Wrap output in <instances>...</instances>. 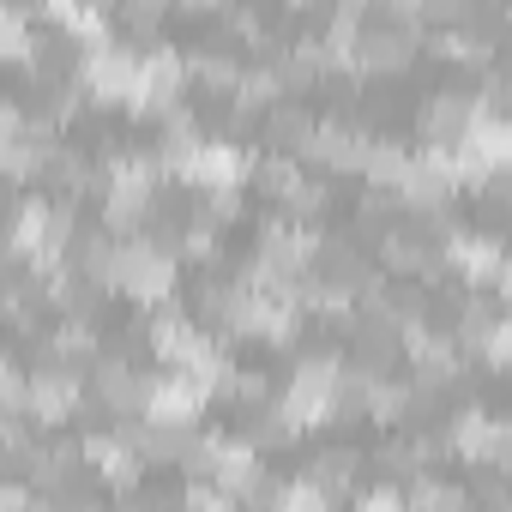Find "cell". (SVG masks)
I'll return each mask as SVG.
<instances>
[{
  "instance_id": "1",
  "label": "cell",
  "mask_w": 512,
  "mask_h": 512,
  "mask_svg": "<svg viewBox=\"0 0 512 512\" xmlns=\"http://www.w3.org/2000/svg\"><path fill=\"white\" fill-rule=\"evenodd\" d=\"M151 193H157V163L115 157L103 169V223H109V235H133L151 211Z\"/></svg>"
},
{
  "instance_id": "2",
  "label": "cell",
  "mask_w": 512,
  "mask_h": 512,
  "mask_svg": "<svg viewBox=\"0 0 512 512\" xmlns=\"http://www.w3.org/2000/svg\"><path fill=\"white\" fill-rule=\"evenodd\" d=\"M338 404H344V362L314 356V362L296 368V380L284 386V404H278V410H284L296 428H320V422L338 416Z\"/></svg>"
},
{
  "instance_id": "3",
  "label": "cell",
  "mask_w": 512,
  "mask_h": 512,
  "mask_svg": "<svg viewBox=\"0 0 512 512\" xmlns=\"http://www.w3.org/2000/svg\"><path fill=\"white\" fill-rule=\"evenodd\" d=\"M115 290H121L127 302H139V308H163V302L175 296V260H169L163 247H151V241L121 235V253H115Z\"/></svg>"
},
{
  "instance_id": "4",
  "label": "cell",
  "mask_w": 512,
  "mask_h": 512,
  "mask_svg": "<svg viewBox=\"0 0 512 512\" xmlns=\"http://www.w3.org/2000/svg\"><path fill=\"white\" fill-rule=\"evenodd\" d=\"M139 79H145V55H127V49H115V43H97V49H85V61H79V85H85V97H97V103L139 109Z\"/></svg>"
},
{
  "instance_id": "5",
  "label": "cell",
  "mask_w": 512,
  "mask_h": 512,
  "mask_svg": "<svg viewBox=\"0 0 512 512\" xmlns=\"http://www.w3.org/2000/svg\"><path fill=\"white\" fill-rule=\"evenodd\" d=\"M79 404H85V386H79V374H73L67 362H49V368L31 374V410H25L31 422L61 428V422L79 416Z\"/></svg>"
},
{
  "instance_id": "6",
  "label": "cell",
  "mask_w": 512,
  "mask_h": 512,
  "mask_svg": "<svg viewBox=\"0 0 512 512\" xmlns=\"http://www.w3.org/2000/svg\"><path fill=\"white\" fill-rule=\"evenodd\" d=\"M175 175L193 181V187H205V193H241V181L253 175V163H247L235 145H205V139H199Z\"/></svg>"
},
{
  "instance_id": "7",
  "label": "cell",
  "mask_w": 512,
  "mask_h": 512,
  "mask_svg": "<svg viewBox=\"0 0 512 512\" xmlns=\"http://www.w3.org/2000/svg\"><path fill=\"white\" fill-rule=\"evenodd\" d=\"M211 404V392L187 374V368H175L169 380H151V398H145V422H163V428H193V416Z\"/></svg>"
},
{
  "instance_id": "8",
  "label": "cell",
  "mask_w": 512,
  "mask_h": 512,
  "mask_svg": "<svg viewBox=\"0 0 512 512\" xmlns=\"http://www.w3.org/2000/svg\"><path fill=\"white\" fill-rule=\"evenodd\" d=\"M446 266H452L470 290H494V284H500V266H506V247L488 241V235H452V241H446Z\"/></svg>"
},
{
  "instance_id": "9",
  "label": "cell",
  "mask_w": 512,
  "mask_h": 512,
  "mask_svg": "<svg viewBox=\"0 0 512 512\" xmlns=\"http://www.w3.org/2000/svg\"><path fill=\"white\" fill-rule=\"evenodd\" d=\"M187 79H193V61H181L175 49H151V55H145V79H139V109H145V115L175 109V97H181Z\"/></svg>"
},
{
  "instance_id": "10",
  "label": "cell",
  "mask_w": 512,
  "mask_h": 512,
  "mask_svg": "<svg viewBox=\"0 0 512 512\" xmlns=\"http://www.w3.org/2000/svg\"><path fill=\"white\" fill-rule=\"evenodd\" d=\"M482 109H488V103H476V97L440 91V97H428V103H422V115H416V121H422V139H428V145H458Z\"/></svg>"
},
{
  "instance_id": "11",
  "label": "cell",
  "mask_w": 512,
  "mask_h": 512,
  "mask_svg": "<svg viewBox=\"0 0 512 512\" xmlns=\"http://www.w3.org/2000/svg\"><path fill=\"white\" fill-rule=\"evenodd\" d=\"M79 458H85L103 482H115V488H133V476H139V464H145V452H139L127 434H91V440L79 446Z\"/></svg>"
},
{
  "instance_id": "12",
  "label": "cell",
  "mask_w": 512,
  "mask_h": 512,
  "mask_svg": "<svg viewBox=\"0 0 512 512\" xmlns=\"http://www.w3.org/2000/svg\"><path fill=\"white\" fill-rule=\"evenodd\" d=\"M362 151H368V139L350 133L344 121H314V133L302 145V157L320 163V169H362Z\"/></svg>"
},
{
  "instance_id": "13",
  "label": "cell",
  "mask_w": 512,
  "mask_h": 512,
  "mask_svg": "<svg viewBox=\"0 0 512 512\" xmlns=\"http://www.w3.org/2000/svg\"><path fill=\"white\" fill-rule=\"evenodd\" d=\"M416 55V25H392V31H362V55L356 73H404Z\"/></svg>"
},
{
  "instance_id": "14",
  "label": "cell",
  "mask_w": 512,
  "mask_h": 512,
  "mask_svg": "<svg viewBox=\"0 0 512 512\" xmlns=\"http://www.w3.org/2000/svg\"><path fill=\"white\" fill-rule=\"evenodd\" d=\"M91 368H97V380H91V386H97V398H103L115 416L145 410V398H151V380H145V374H133L127 362H97V356H91Z\"/></svg>"
},
{
  "instance_id": "15",
  "label": "cell",
  "mask_w": 512,
  "mask_h": 512,
  "mask_svg": "<svg viewBox=\"0 0 512 512\" xmlns=\"http://www.w3.org/2000/svg\"><path fill=\"white\" fill-rule=\"evenodd\" d=\"M452 452H458L464 464H500V458H506V428H494L482 410H464V416L452 422Z\"/></svg>"
},
{
  "instance_id": "16",
  "label": "cell",
  "mask_w": 512,
  "mask_h": 512,
  "mask_svg": "<svg viewBox=\"0 0 512 512\" xmlns=\"http://www.w3.org/2000/svg\"><path fill=\"white\" fill-rule=\"evenodd\" d=\"M151 350H157L169 368H181V362H193V356L205 350V332H199L187 314H175V308L163 302V314L151 320Z\"/></svg>"
},
{
  "instance_id": "17",
  "label": "cell",
  "mask_w": 512,
  "mask_h": 512,
  "mask_svg": "<svg viewBox=\"0 0 512 512\" xmlns=\"http://www.w3.org/2000/svg\"><path fill=\"white\" fill-rule=\"evenodd\" d=\"M362 404H368V422H380V428H392L398 416H404V404H410V386H386V380H362Z\"/></svg>"
},
{
  "instance_id": "18",
  "label": "cell",
  "mask_w": 512,
  "mask_h": 512,
  "mask_svg": "<svg viewBox=\"0 0 512 512\" xmlns=\"http://www.w3.org/2000/svg\"><path fill=\"white\" fill-rule=\"evenodd\" d=\"M284 91H290V85H284L272 67H247V73H241V85H235V103H241V109H272Z\"/></svg>"
},
{
  "instance_id": "19",
  "label": "cell",
  "mask_w": 512,
  "mask_h": 512,
  "mask_svg": "<svg viewBox=\"0 0 512 512\" xmlns=\"http://www.w3.org/2000/svg\"><path fill=\"white\" fill-rule=\"evenodd\" d=\"M404 169H410V157H404L398 145H374V139H368V151H362V175H368L374 187H392V193H398Z\"/></svg>"
},
{
  "instance_id": "20",
  "label": "cell",
  "mask_w": 512,
  "mask_h": 512,
  "mask_svg": "<svg viewBox=\"0 0 512 512\" xmlns=\"http://www.w3.org/2000/svg\"><path fill=\"white\" fill-rule=\"evenodd\" d=\"M380 260H386V272H428L434 266V253L416 241V235H386V247H380Z\"/></svg>"
},
{
  "instance_id": "21",
  "label": "cell",
  "mask_w": 512,
  "mask_h": 512,
  "mask_svg": "<svg viewBox=\"0 0 512 512\" xmlns=\"http://www.w3.org/2000/svg\"><path fill=\"white\" fill-rule=\"evenodd\" d=\"M85 356H97V332H91L79 314H67V326L55 332V362L73 368V362H85Z\"/></svg>"
},
{
  "instance_id": "22",
  "label": "cell",
  "mask_w": 512,
  "mask_h": 512,
  "mask_svg": "<svg viewBox=\"0 0 512 512\" xmlns=\"http://www.w3.org/2000/svg\"><path fill=\"white\" fill-rule=\"evenodd\" d=\"M0 43H7V61L13 67H31L37 43H31V13L25 7H7V31H0Z\"/></svg>"
},
{
  "instance_id": "23",
  "label": "cell",
  "mask_w": 512,
  "mask_h": 512,
  "mask_svg": "<svg viewBox=\"0 0 512 512\" xmlns=\"http://www.w3.org/2000/svg\"><path fill=\"white\" fill-rule=\"evenodd\" d=\"M260 181H266V193H278V199L290 205V199H296V187H302L308 175H302V163H296V157H266V163H260Z\"/></svg>"
},
{
  "instance_id": "24",
  "label": "cell",
  "mask_w": 512,
  "mask_h": 512,
  "mask_svg": "<svg viewBox=\"0 0 512 512\" xmlns=\"http://www.w3.org/2000/svg\"><path fill=\"white\" fill-rule=\"evenodd\" d=\"M193 79L211 85V91H235L241 85V67L229 55H193Z\"/></svg>"
},
{
  "instance_id": "25",
  "label": "cell",
  "mask_w": 512,
  "mask_h": 512,
  "mask_svg": "<svg viewBox=\"0 0 512 512\" xmlns=\"http://www.w3.org/2000/svg\"><path fill=\"white\" fill-rule=\"evenodd\" d=\"M494 320H500L494 308H482V302H470V308H464V326H458V338H464L470 350H482V344H488V332H494Z\"/></svg>"
},
{
  "instance_id": "26",
  "label": "cell",
  "mask_w": 512,
  "mask_h": 512,
  "mask_svg": "<svg viewBox=\"0 0 512 512\" xmlns=\"http://www.w3.org/2000/svg\"><path fill=\"white\" fill-rule=\"evenodd\" d=\"M482 362H488V368H512V314L494 320V332H488V344H482Z\"/></svg>"
},
{
  "instance_id": "27",
  "label": "cell",
  "mask_w": 512,
  "mask_h": 512,
  "mask_svg": "<svg viewBox=\"0 0 512 512\" xmlns=\"http://www.w3.org/2000/svg\"><path fill=\"white\" fill-rule=\"evenodd\" d=\"M350 464H356V452H326V458H320V470H314V482L332 494V482H338V488L350 482Z\"/></svg>"
},
{
  "instance_id": "28",
  "label": "cell",
  "mask_w": 512,
  "mask_h": 512,
  "mask_svg": "<svg viewBox=\"0 0 512 512\" xmlns=\"http://www.w3.org/2000/svg\"><path fill=\"white\" fill-rule=\"evenodd\" d=\"M272 500L278 506H326V488L320 482H296V488H278Z\"/></svg>"
},
{
  "instance_id": "29",
  "label": "cell",
  "mask_w": 512,
  "mask_h": 512,
  "mask_svg": "<svg viewBox=\"0 0 512 512\" xmlns=\"http://www.w3.org/2000/svg\"><path fill=\"white\" fill-rule=\"evenodd\" d=\"M163 7H169V0H127V19H133L139 31H157V19H163Z\"/></svg>"
},
{
  "instance_id": "30",
  "label": "cell",
  "mask_w": 512,
  "mask_h": 512,
  "mask_svg": "<svg viewBox=\"0 0 512 512\" xmlns=\"http://www.w3.org/2000/svg\"><path fill=\"white\" fill-rule=\"evenodd\" d=\"M410 500H422V506H428V500H440V506H452L458 494H452V488H440V482H416V488H410Z\"/></svg>"
},
{
  "instance_id": "31",
  "label": "cell",
  "mask_w": 512,
  "mask_h": 512,
  "mask_svg": "<svg viewBox=\"0 0 512 512\" xmlns=\"http://www.w3.org/2000/svg\"><path fill=\"white\" fill-rule=\"evenodd\" d=\"M235 31H241L247 43H260V37H266V19H260V13H235Z\"/></svg>"
},
{
  "instance_id": "32",
  "label": "cell",
  "mask_w": 512,
  "mask_h": 512,
  "mask_svg": "<svg viewBox=\"0 0 512 512\" xmlns=\"http://www.w3.org/2000/svg\"><path fill=\"white\" fill-rule=\"evenodd\" d=\"M25 500H31V494H25V488H19V482H13V488H7V494H0V506H7V512H19V506H25Z\"/></svg>"
},
{
  "instance_id": "33",
  "label": "cell",
  "mask_w": 512,
  "mask_h": 512,
  "mask_svg": "<svg viewBox=\"0 0 512 512\" xmlns=\"http://www.w3.org/2000/svg\"><path fill=\"white\" fill-rule=\"evenodd\" d=\"M175 7H187V13H211V7H223V0H175Z\"/></svg>"
},
{
  "instance_id": "34",
  "label": "cell",
  "mask_w": 512,
  "mask_h": 512,
  "mask_svg": "<svg viewBox=\"0 0 512 512\" xmlns=\"http://www.w3.org/2000/svg\"><path fill=\"white\" fill-rule=\"evenodd\" d=\"M290 7H314V0H290Z\"/></svg>"
},
{
  "instance_id": "35",
  "label": "cell",
  "mask_w": 512,
  "mask_h": 512,
  "mask_svg": "<svg viewBox=\"0 0 512 512\" xmlns=\"http://www.w3.org/2000/svg\"><path fill=\"white\" fill-rule=\"evenodd\" d=\"M506 103H512V85H506Z\"/></svg>"
}]
</instances>
